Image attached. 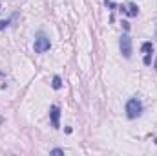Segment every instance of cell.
I'll return each instance as SVG.
<instances>
[{"mask_svg":"<svg viewBox=\"0 0 157 156\" xmlns=\"http://www.w3.org/2000/svg\"><path fill=\"white\" fill-rule=\"evenodd\" d=\"M7 24H9V20H0V31H2L4 28H7Z\"/></svg>","mask_w":157,"mask_h":156,"instance_id":"cell-8","label":"cell"},{"mask_svg":"<svg viewBox=\"0 0 157 156\" xmlns=\"http://www.w3.org/2000/svg\"><path fill=\"white\" fill-rule=\"evenodd\" d=\"M130 17H137V13H139V7L135 6V4H128V9H124Z\"/></svg>","mask_w":157,"mask_h":156,"instance_id":"cell-6","label":"cell"},{"mask_svg":"<svg viewBox=\"0 0 157 156\" xmlns=\"http://www.w3.org/2000/svg\"><path fill=\"white\" fill-rule=\"evenodd\" d=\"M155 70H157V61H155Z\"/></svg>","mask_w":157,"mask_h":156,"instance_id":"cell-10","label":"cell"},{"mask_svg":"<svg viewBox=\"0 0 157 156\" xmlns=\"http://www.w3.org/2000/svg\"><path fill=\"white\" fill-rule=\"evenodd\" d=\"M49 46H51L49 39H48L46 35H42V33L35 39V51H37V53H44V51H48Z\"/></svg>","mask_w":157,"mask_h":156,"instance_id":"cell-3","label":"cell"},{"mask_svg":"<svg viewBox=\"0 0 157 156\" xmlns=\"http://www.w3.org/2000/svg\"><path fill=\"white\" fill-rule=\"evenodd\" d=\"M155 142H157V138H155Z\"/></svg>","mask_w":157,"mask_h":156,"instance_id":"cell-11","label":"cell"},{"mask_svg":"<svg viewBox=\"0 0 157 156\" xmlns=\"http://www.w3.org/2000/svg\"><path fill=\"white\" fill-rule=\"evenodd\" d=\"M141 112H143V103L137 97H132L126 103V114H128V117L130 119H135V117L141 116Z\"/></svg>","mask_w":157,"mask_h":156,"instance_id":"cell-1","label":"cell"},{"mask_svg":"<svg viewBox=\"0 0 157 156\" xmlns=\"http://www.w3.org/2000/svg\"><path fill=\"white\" fill-rule=\"evenodd\" d=\"M51 154H64V151H62V149H53Z\"/></svg>","mask_w":157,"mask_h":156,"instance_id":"cell-9","label":"cell"},{"mask_svg":"<svg viewBox=\"0 0 157 156\" xmlns=\"http://www.w3.org/2000/svg\"><path fill=\"white\" fill-rule=\"evenodd\" d=\"M152 50H154V44H152V42H144V44L141 46V51L144 53V64H150V63H152V57H150Z\"/></svg>","mask_w":157,"mask_h":156,"instance_id":"cell-5","label":"cell"},{"mask_svg":"<svg viewBox=\"0 0 157 156\" xmlns=\"http://www.w3.org/2000/svg\"><path fill=\"white\" fill-rule=\"evenodd\" d=\"M51 86H53L55 90H59V88L62 86V79L59 77V76H55V77H53V83H51Z\"/></svg>","mask_w":157,"mask_h":156,"instance_id":"cell-7","label":"cell"},{"mask_svg":"<svg viewBox=\"0 0 157 156\" xmlns=\"http://www.w3.org/2000/svg\"><path fill=\"white\" fill-rule=\"evenodd\" d=\"M49 117H51V125L55 127V129H59L60 127V109L59 107H51L49 109Z\"/></svg>","mask_w":157,"mask_h":156,"instance_id":"cell-4","label":"cell"},{"mask_svg":"<svg viewBox=\"0 0 157 156\" xmlns=\"http://www.w3.org/2000/svg\"><path fill=\"white\" fill-rule=\"evenodd\" d=\"M119 48H121V53H122L126 59L132 57V39H130L128 35H122V37H121V40H119Z\"/></svg>","mask_w":157,"mask_h":156,"instance_id":"cell-2","label":"cell"}]
</instances>
